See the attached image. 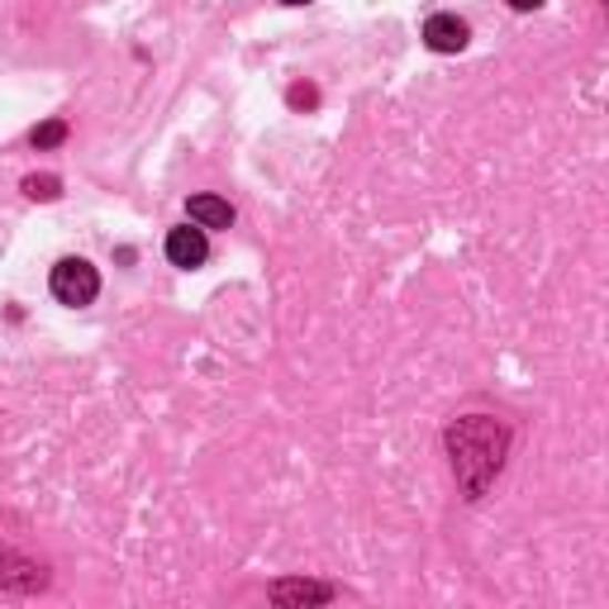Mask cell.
I'll list each match as a JSON object with an SVG mask.
<instances>
[{
  "label": "cell",
  "instance_id": "cell-1",
  "mask_svg": "<svg viewBox=\"0 0 609 609\" xmlns=\"http://www.w3.org/2000/svg\"><path fill=\"white\" fill-rule=\"evenodd\" d=\"M48 286H53V296L62 304H91L95 291H101V277H95V267L82 262V258H62L53 267V281H48Z\"/></svg>",
  "mask_w": 609,
  "mask_h": 609
},
{
  "label": "cell",
  "instance_id": "cell-2",
  "mask_svg": "<svg viewBox=\"0 0 609 609\" xmlns=\"http://www.w3.org/2000/svg\"><path fill=\"white\" fill-rule=\"evenodd\" d=\"M205 258H210V244H205V229L196 224V229H172L167 234V262L172 267H186V271H196Z\"/></svg>",
  "mask_w": 609,
  "mask_h": 609
},
{
  "label": "cell",
  "instance_id": "cell-3",
  "mask_svg": "<svg viewBox=\"0 0 609 609\" xmlns=\"http://www.w3.org/2000/svg\"><path fill=\"white\" fill-rule=\"evenodd\" d=\"M424 43L434 48V53H462V48H467V24H462L457 14H434V20L424 24Z\"/></svg>",
  "mask_w": 609,
  "mask_h": 609
},
{
  "label": "cell",
  "instance_id": "cell-4",
  "mask_svg": "<svg viewBox=\"0 0 609 609\" xmlns=\"http://www.w3.org/2000/svg\"><path fill=\"white\" fill-rule=\"evenodd\" d=\"M190 219L200 224V229H229L234 224V205L229 200H219V196H190Z\"/></svg>",
  "mask_w": 609,
  "mask_h": 609
},
{
  "label": "cell",
  "instance_id": "cell-5",
  "mask_svg": "<svg viewBox=\"0 0 609 609\" xmlns=\"http://www.w3.org/2000/svg\"><path fill=\"white\" fill-rule=\"evenodd\" d=\"M271 596L277 600H329V590L324 586H277Z\"/></svg>",
  "mask_w": 609,
  "mask_h": 609
},
{
  "label": "cell",
  "instance_id": "cell-6",
  "mask_svg": "<svg viewBox=\"0 0 609 609\" xmlns=\"http://www.w3.org/2000/svg\"><path fill=\"white\" fill-rule=\"evenodd\" d=\"M62 138H68V124L48 120V124H39V130H34V148H53V143H62Z\"/></svg>",
  "mask_w": 609,
  "mask_h": 609
},
{
  "label": "cell",
  "instance_id": "cell-7",
  "mask_svg": "<svg viewBox=\"0 0 609 609\" xmlns=\"http://www.w3.org/2000/svg\"><path fill=\"white\" fill-rule=\"evenodd\" d=\"M24 190H29L34 200H53V196H58V182H53V176H29Z\"/></svg>",
  "mask_w": 609,
  "mask_h": 609
},
{
  "label": "cell",
  "instance_id": "cell-8",
  "mask_svg": "<svg viewBox=\"0 0 609 609\" xmlns=\"http://www.w3.org/2000/svg\"><path fill=\"white\" fill-rule=\"evenodd\" d=\"M509 6H515V10H538L543 0H509Z\"/></svg>",
  "mask_w": 609,
  "mask_h": 609
},
{
  "label": "cell",
  "instance_id": "cell-9",
  "mask_svg": "<svg viewBox=\"0 0 609 609\" xmlns=\"http://www.w3.org/2000/svg\"><path fill=\"white\" fill-rule=\"evenodd\" d=\"M281 6H310V0H281Z\"/></svg>",
  "mask_w": 609,
  "mask_h": 609
}]
</instances>
